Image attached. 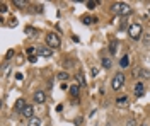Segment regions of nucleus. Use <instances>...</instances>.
Segmentation results:
<instances>
[{
  "label": "nucleus",
  "mask_w": 150,
  "mask_h": 126,
  "mask_svg": "<svg viewBox=\"0 0 150 126\" xmlns=\"http://www.w3.org/2000/svg\"><path fill=\"white\" fill-rule=\"evenodd\" d=\"M111 12L118 14V15H128V14H131V7L125 2H116V4H112Z\"/></svg>",
  "instance_id": "f257e3e1"
},
{
  "label": "nucleus",
  "mask_w": 150,
  "mask_h": 126,
  "mask_svg": "<svg viewBox=\"0 0 150 126\" xmlns=\"http://www.w3.org/2000/svg\"><path fill=\"white\" fill-rule=\"evenodd\" d=\"M46 44H48L51 49L60 48V44H62L60 36H58V34H55V32H50V34H46Z\"/></svg>",
  "instance_id": "f03ea898"
},
{
  "label": "nucleus",
  "mask_w": 150,
  "mask_h": 126,
  "mask_svg": "<svg viewBox=\"0 0 150 126\" xmlns=\"http://www.w3.org/2000/svg\"><path fill=\"white\" fill-rule=\"evenodd\" d=\"M128 34H130L131 39H140L142 36V26L140 24H131L128 27Z\"/></svg>",
  "instance_id": "7ed1b4c3"
},
{
  "label": "nucleus",
  "mask_w": 150,
  "mask_h": 126,
  "mask_svg": "<svg viewBox=\"0 0 150 126\" xmlns=\"http://www.w3.org/2000/svg\"><path fill=\"white\" fill-rule=\"evenodd\" d=\"M123 84H125V75L123 73H116L114 78H112V82H111L112 90H120L123 87Z\"/></svg>",
  "instance_id": "20e7f679"
},
{
  "label": "nucleus",
  "mask_w": 150,
  "mask_h": 126,
  "mask_svg": "<svg viewBox=\"0 0 150 126\" xmlns=\"http://www.w3.org/2000/svg\"><path fill=\"white\" fill-rule=\"evenodd\" d=\"M38 55L48 58V56H51V55H53V49L50 48V46H39V48H38Z\"/></svg>",
  "instance_id": "39448f33"
},
{
  "label": "nucleus",
  "mask_w": 150,
  "mask_h": 126,
  "mask_svg": "<svg viewBox=\"0 0 150 126\" xmlns=\"http://www.w3.org/2000/svg\"><path fill=\"white\" fill-rule=\"evenodd\" d=\"M46 101V94L43 92V90H38V92H34V102H45Z\"/></svg>",
  "instance_id": "423d86ee"
},
{
  "label": "nucleus",
  "mask_w": 150,
  "mask_h": 126,
  "mask_svg": "<svg viewBox=\"0 0 150 126\" xmlns=\"http://www.w3.org/2000/svg\"><path fill=\"white\" fill-rule=\"evenodd\" d=\"M22 116H26V118H29V119H33V106H26L24 109H22V113H21Z\"/></svg>",
  "instance_id": "0eeeda50"
},
{
  "label": "nucleus",
  "mask_w": 150,
  "mask_h": 126,
  "mask_svg": "<svg viewBox=\"0 0 150 126\" xmlns=\"http://www.w3.org/2000/svg\"><path fill=\"white\" fill-rule=\"evenodd\" d=\"M26 106H28V104L24 102V99H19L17 102H16V111H19V113H22V109H24Z\"/></svg>",
  "instance_id": "6e6552de"
},
{
  "label": "nucleus",
  "mask_w": 150,
  "mask_h": 126,
  "mask_svg": "<svg viewBox=\"0 0 150 126\" xmlns=\"http://www.w3.org/2000/svg\"><path fill=\"white\" fill-rule=\"evenodd\" d=\"M70 94L77 99V97H79V94H80V89H79V85H72V87H70Z\"/></svg>",
  "instance_id": "1a4fd4ad"
},
{
  "label": "nucleus",
  "mask_w": 150,
  "mask_h": 126,
  "mask_svg": "<svg viewBox=\"0 0 150 126\" xmlns=\"http://www.w3.org/2000/svg\"><path fill=\"white\" fill-rule=\"evenodd\" d=\"M96 17H89V15H84V17H82V22H84L85 26H89V24H91V22H96Z\"/></svg>",
  "instance_id": "9d476101"
},
{
  "label": "nucleus",
  "mask_w": 150,
  "mask_h": 126,
  "mask_svg": "<svg viewBox=\"0 0 150 126\" xmlns=\"http://www.w3.org/2000/svg\"><path fill=\"white\" fill-rule=\"evenodd\" d=\"M128 65H130V58H128V56H123L121 61H120V67H121V68H126Z\"/></svg>",
  "instance_id": "9b49d317"
},
{
  "label": "nucleus",
  "mask_w": 150,
  "mask_h": 126,
  "mask_svg": "<svg viewBox=\"0 0 150 126\" xmlns=\"http://www.w3.org/2000/svg\"><path fill=\"white\" fill-rule=\"evenodd\" d=\"M138 73H140V77H143V78H149L150 77V72L149 70H145V68H140V70H137Z\"/></svg>",
  "instance_id": "f8f14e48"
},
{
  "label": "nucleus",
  "mask_w": 150,
  "mask_h": 126,
  "mask_svg": "<svg viewBox=\"0 0 150 126\" xmlns=\"http://www.w3.org/2000/svg\"><path fill=\"white\" fill-rule=\"evenodd\" d=\"M28 126H41V119H39V118H33V119L29 121Z\"/></svg>",
  "instance_id": "ddd939ff"
},
{
  "label": "nucleus",
  "mask_w": 150,
  "mask_h": 126,
  "mask_svg": "<svg viewBox=\"0 0 150 126\" xmlns=\"http://www.w3.org/2000/svg\"><path fill=\"white\" fill-rule=\"evenodd\" d=\"M135 90H137V96L142 97L143 96V85L142 84H137V87H135Z\"/></svg>",
  "instance_id": "4468645a"
},
{
  "label": "nucleus",
  "mask_w": 150,
  "mask_h": 126,
  "mask_svg": "<svg viewBox=\"0 0 150 126\" xmlns=\"http://www.w3.org/2000/svg\"><path fill=\"white\" fill-rule=\"evenodd\" d=\"M12 4H14L16 7H19V9H22V7H26V2H24V0H14Z\"/></svg>",
  "instance_id": "2eb2a0df"
},
{
  "label": "nucleus",
  "mask_w": 150,
  "mask_h": 126,
  "mask_svg": "<svg viewBox=\"0 0 150 126\" xmlns=\"http://www.w3.org/2000/svg\"><path fill=\"white\" fill-rule=\"evenodd\" d=\"M103 67L104 68H111V58H103Z\"/></svg>",
  "instance_id": "dca6fc26"
},
{
  "label": "nucleus",
  "mask_w": 150,
  "mask_h": 126,
  "mask_svg": "<svg viewBox=\"0 0 150 126\" xmlns=\"http://www.w3.org/2000/svg\"><path fill=\"white\" fill-rule=\"evenodd\" d=\"M26 32H29V36H34L38 31L34 29V27H26Z\"/></svg>",
  "instance_id": "f3484780"
},
{
  "label": "nucleus",
  "mask_w": 150,
  "mask_h": 126,
  "mask_svg": "<svg viewBox=\"0 0 150 126\" xmlns=\"http://www.w3.org/2000/svg\"><path fill=\"white\" fill-rule=\"evenodd\" d=\"M58 78H60V80H67V78H68V73H67V72H62V73H58Z\"/></svg>",
  "instance_id": "a211bd4d"
},
{
  "label": "nucleus",
  "mask_w": 150,
  "mask_h": 126,
  "mask_svg": "<svg viewBox=\"0 0 150 126\" xmlns=\"http://www.w3.org/2000/svg\"><path fill=\"white\" fill-rule=\"evenodd\" d=\"M96 5H97V2H87V9H96Z\"/></svg>",
  "instance_id": "6ab92c4d"
},
{
  "label": "nucleus",
  "mask_w": 150,
  "mask_h": 126,
  "mask_svg": "<svg viewBox=\"0 0 150 126\" xmlns=\"http://www.w3.org/2000/svg\"><path fill=\"white\" fill-rule=\"evenodd\" d=\"M34 51H36V48H28V55L29 56H34Z\"/></svg>",
  "instance_id": "aec40b11"
},
{
  "label": "nucleus",
  "mask_w": 150,
  "mask_h": 126,
  "mask_svg": "<svg viewBox=\"0 0 150 126\" xmlns=\"http://www.w3.org/2000/svg\"><path fill=\"white\" fill-rule=\"evenodd\" d=\"M126 126H137V121H135V119H130V121L126 123Z\"/></svg>",
  "instance_id": "412c9836"
},
{
  "label": "nucleus",
  "mask_w": 150,
  "mask_h": 126,
  "mask_svg": "<svg viewBox=\"0 0 150 126\" xmlns=\"http://www.w3.org/2000/svg\"><path fill=\"white\" fill-rule=\"evenodd\" d=\"M116 102H118V104H125V102H126V97H120Z\"/></svg>",
  "instance_id": "4be33fe9"
},
{
  "label": "nucleus",
  "mask_w": 150,
  "mask_h": 126,
  "mask_svg": "<svg viewBox=\"0 0 150 126\" xmlns=\"http://www.w3.org/2000/svg\"><path fill=\"white\" fill-rule=\"evenodd\" d=\"M77 80H79V82H80L82 85H84V84H85V82H84V77H82V75H77Z\"/></svg>",
  "instance_id": "5701e85b"
},
{
  "label": "nucleus",
  "mask_w": 150,
  "mask_h": 126,
  "mask_svg": "<svg viewBox=\"0 0 150 126\" xmlns=\"http://www.w3.org/2000/svg\"><path fill=\"white\" fill-rule=\"evenodd\" d=\"M29 61H31V63H36V61H38V56H29Z\"/></svg>",
  "instance_id": "b1692460"
},
{
  "label": "nucleus",
  "mask_w": 150,
  "mask_h": 126,
  "mask_svg": "<svg viewBox=\"0 0 150 126\" xmlns=\"http://www.w3.org/2000/svg\"><path fill=\"white\" fill-rule=\"evenodd\" d=\"M111 53H116V43H112L111 44Z\"/></svg>",
  "instance_id": "393cba45"
},
{
  "label": "nucleus",
  "mask_w": 150,
  "mask_h": 126,
  "mask_svg": "<svg viewBox=\"0 0 150 126\" xmlns=\"http://www.w3.org/2000/svg\"><path fill=\"white\" fill-rule=\"evenodd\" d=\"M0 7H2V9H0V10H2V12H7V5H4V4H2Z\"/></svg>",
  "instance_id": "a878e982"
},
{
  "label": "nucleus",
  "mask_w": 150,
  "mask_h": 126,
  "mask_svg": "<svg viewBox=\"0 0 150 126\" xmlns=\"http://www.w3.org/2000/svg\"><path fill=\"white\" fill-rule=\"evenodd\" d=\"M91 72H92V77H96V75H97V68H92Z\"/></svg>",
  "instance_id": "bb28decb"
},
{
  "label": "nucleus",
  "mask_w": 150,
  "mask_h": 126,
  "mask_svg": "<svg viewBox=\"0 0 150 126\" xmlns=\"http://www.w3.org/2000/svg\"><path fill=\"white\" fill-rule=\"evenodd\" d=\"M140 126H147V125H140Z\"/></svg>",
  "instance_id": "cd10ccee"
}]
</instances>
